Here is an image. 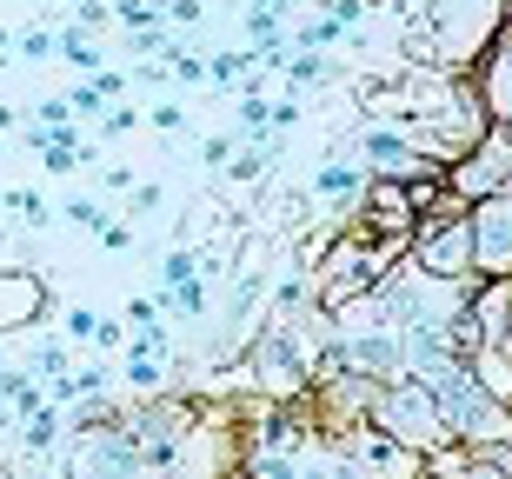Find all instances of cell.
Wrapping results in <instances>:
<instances>
[{
  "mask_svg": "<svg viewBox=\"0 0 512 479\" xmlns=\"http://www.w3.org/2000/svg\"><path fill=\"white\" fill-rule=\"evenodd\" d=\"M433 406H439V426L446 440L459 446H486V440H512V406H499L486 386L466 373V366H446L433 380Z\"/></svg>",
  "mask_w": 512,
  "mask_h": 479,
  "instance_id": "cell-1",
  "label": "cell"
},
{
  "mask_svg": "<svg viewBox=\"0 0 512 479\" xmlns=\"http://www.w3.org/2000/svg\"><path fill=\"white\" fill-rule=\"evenodd\" d=\"M366 420L380 426V433H393L399 446H413V453H426V446L446 440L439 406H433V386L413 380V373H386V380L373 386V400H366Z\"/></svg>",
  "mask_w": 512,
  "mask_h": 479,
  "instance_id": "cell-2",
  "label": "cell"
},
{
  "mask_svg": "<svg viewBox=\"0 0 512 479\" xmlns=\"http://www.w3.org/2000/svg\"><path fill=\"white\" fill-rule=\"evenodd\" d=\"M406 260L433 280H473V240H466V213H419Z\"/></svg>",
  "mask_w": 512,
  "mask_h": 479,
  "instance_id": "cell-3",
  "label": "cell"
},
{
  "mask_svg": "<svg viewBox=\"0 0 512 479\" xmlns=\"http://www.w3.org/2000/svg\"><path fill=\"white\" fill-rule=\"evenodd\" d=\"M466 240H473V280L512 273V187L466 200Z\"/></svg>",
  "mask_w": 512,
  "mask_h": 479,
  "instance_id": "cell-4",
  "label": "cell"
},
{
  "mask_svg": "<svg viewBox=\"0 0 512 479\" xmlns=\"http://www.w3.org/2000/svg\"><path fill=\"white\" fill-rule=\"evenodd\" d=\"M446 187H453L459 200H479V193L512 187V134L506 127H486L459 160H446Z\"/></svg>",
  "mask_w": 512,
  "mask_h": 479,
  "instance_id": "cell-5",
  "label": "cell"
},
{
  "mask_svg": "<svg viewBox=\"0 0 512 479\" xmlns=\"http://www.w3.org/2000/svg\"><path fill=\"white\" fill-rule=\"evenodd\" d=\"M54 313V293H47V273L7 260L0 267V333H20V326H40Z\"/></svg>",
  "mask_w": 512,
  "mask_h": 479,
  "instance_id": "cell-6",
  "label": "cell"
},
{
  "mask_svg": "<svg viewBox=\"0 0 512 479\" xmlns=\"http://www.w3.org/2000/svg\"><path fill=\"white\" fill-rule=\"evenodd\" d=\"M466 80H473V94H479V107H486V120H499V127H506V120H512V40H506V27H499V34L473 54Z\"/></svg>",
  "mask_w": 512,
  "mask_h": 479,
  "instance_id": "cell-7",
  "label": "cell"
},
{
  "mask_svg": "<svg viewBox=\"0 0 512 479\" xmlns=\"http://www.w3.org/2000/svg\"><path fill=\"white\" fill-rule=\"evenodd\" d=\"M160 313H173V320H213V273L160 287Z\"/></svg>",
  "mask_w": 512,
  "mask_h": 479,
  "instance_id": "cell-8",
  "label": "cell"
},
{
  "mask_svg": "<svg viewBox=\"0 0 512 479\" xmlns=\"http://www.w3.org/2000/svg\"><path fill=\"white\" fill-rule=\"evenodd\" d=\"M466 373H473L499 406H512V346H473V353H466Z\"/></svg>",
  "mask_w": 512,
  "mask_h": 479,
  "instance_id": "cell-9",
  "label": "cell"
},
{
  "mask_svg": "<svg viewBox=\"0 0 512 479\" xmlns=\"http://www.w3.org/2000/svg\"><path fill=\"white\" fill-rule=\"evenodd\" d=\"M360 187H366V167L360 160H326L320 173H313V200H360Z\"/></svg>",
  "mask_w": 512,
  "mask_h": 479,
  "instance_id": "cell-10",
  "label": "cell"
},
{
  "mask_svg": "<svg viewBox=\"0 0 512 479\" xmlns=\"http://www.w3.org/2000/svg\"><path fill=\"white\" fill-rule=\"evenodd\" d=\"M167 366H173V360H160V353L120 346V373H127V386H133V393H160V386H167Z\"/></svg>",
  "mask_w": 512,
  "mask_h": 479,
  "instance_id": "cell-11",
  "label": "cell"
},
{
  "mask_svg": "<svg viewBox=\"0 0 512 479\" xmlns=\"http://www.w3.org/2000/svg\"><path fill=\"white\" fill-rule=\"evenodd\" d=\"M54 54L67 60V67H80V74H94V67H107V60H100V40L87 34V27H60V34H54Z\"/></svg>",
  "mask_w": 512,
  "mask_h": 479,
  "instance_id": "cell-12",
  "label": "cell"
},
{
  "mask_svg": "<svg viewBox=\"0 0 512 479\" xmlns=\"http://www.w3.org/2000/svg\"><path fill=\"white\" fill-rule=\"evenodd\" d=\"M240 27H247V47H286V27H280V14H273L266 0H253Z\"/></svg>",
  "mask_w": 512,
  "mask_h": 479,
  "instance_id": "cell-13",
  "label": "cell"
},
{
  "mask_svg": "<svg viewBox=\"0 0 512 479\" xmlns=\"http://www.w3.org/2000/svg\"><path fill=\"white\" fill-rule=\"evenodd\" d=\"M67 346H74V340H40V346H34V366H27V373H34L40 386L60 380V373H74V353H67Z\"/></svg>",
  "mask_w": 512,
  "mask_h": 479,
  "instance_id": "cell-14",
  "label": "cell"
},
{
  "mask_svg": "<svg viewBox=\"0 0 512 479\" xmlns=\"http://www.w3.org/2000/svg\"><path fill=\"white\" fill-rule=\"evenodd\" d=\"M60 213H67L74 227H87V233H100V227H107V220H114V213L100 207L94 193H67V200H60Z\"/></svg>",
  "mask_w": 512,
  "mask_h": 479,
  "instance_id": "cell-15",
  "label": "cell"
},
{
  "mask_svg": "<svg viewBox=\"0 0 512 479\" xmlns=\"http://www.w3.org/2000/svg\"><path fill=\"white\" fill-rule=\"evenodd\" d=\"M7 213L27 220V227H47V220H54V207H47L40 193H27V187H7Z\"/></svg>",
  "mask_w": 512,
  "mask_h": 479,
  "instance_id": "cell-16",
  "label": "cell"
},
{
  "mask_svg": "<svg viewBox=\"0 0 512 479\" xmlns=\"http://www.w3.org/2000/svg\"><path fill=\"white\" fill-rule=\"evenodd\" d=\"M253 127H273V100H260V87L240 94V127L233 134H253Z\"/></svg>",
  "mask_w": 512,
  "mask_h": 479,
  "instance_id": "cell-17",
  "label": "cell"
},
{
  "mask_svg": "<svg viewBox=\"0 0 512 479\" xmlns=\"http://www.w3.org/2000/svg\"><path fill=\"white\" fill-rule=\"evenodd\" d=\"M87 340H94L100 353H120V346H127V326L107 320V313H94V333H87Z\"/></svg>",
  "mask_w": 512,
  "mask_h": 479,
  "instance_id": "cell-18",
  "label": "cell"
},
{
  "mask_svg": "<svg viewBox=\"0 0 512 479\" xmlns=\"http://www.w3.org/2000/svg\"><path fill=\"white\" fill-rule=\"evenodd\" d=\"M14 54L47 60V54H54V34H47V27H27V34H14Z\"/></svg>",
  "mask_w": 512,
  "mask_h": 479,
  "instance_id": "cell-19",
  "label": "cell"
},
{
  "mask_svg": "<svg viewBox=\"0 0 512 479\" xmlns=\"http://www.w3.org/2000/svg\"><path fill=\"white\" fill-rule=\"evenodd\" d=\"M133 127H140V114H133V107H107V114H100V134H107V140L133 134Z\"/></svg>",
  "mask_w": 512,
  "mask_h": 479,
  "instance_id": "cell-20",
  "label": "cell"
},
{
  "mask_svg": "<svg viewBox=\"0 0 512 479\" xmlns=\"http://www.w3.org/2000/svg\"><path fill=\"white\" fill-rule=\"evenodd\" d=\"M233 147H240V134H207L200 160H207V167H227V160H233Z\"/></svg>",
  "mask_w": 512,
  "mask_h": 479,
  "instance_id": "cell-21",
  "label": "cell"
},
{
  "mask_svg": "<svg viewBox=\"0 0 512 479\" xmlns=\"http://www.w3.org/2000/svg\"><path fill=\"white\" fill-rule=\"evenodd\" d=\"M153 127H160V134H180V127H187V107H180V100H160V107H153Z\"/></svg>",
  "mask_w": 512,
  "mask_h": 479,
  "instance_id": "cell-22",
  "label": "cell"
},
{
  "mask_svg": "<svg viewBox=\"0 0 512 479\" xmlns=\"http://www.w3.org/2000/svg\"><path fill=\"white\" fill-rule=\"evenodd\" d=\"M153 320H160V300H127V313H120L127 333H133V326H153Z\"/></svg>",
  "mask_w": 512,
  "mask_h": 479,
  "instance_id": "cell-23",
  "label": "cell"
},
{
  "mask_svg": "<svg viewBox=\"0 0 512 479\" xmlns=\"http://www.w3.org/2000/svg\"><path fill=\"white\" fill-rule=\"evenodd\" d=\"M100 247H107V253H127L133 247V227H127V220H107V227H100Z\"/></svg>",
  "mask_w": 512,
  "mask_h": 479,
  "instance_id": "cell-24",
  "label": "cell"
},
{
  "mask_svg": "<svg viewBox=\"0 0 512 479\" xmlns=\"http://www.w3.org/2000/svg\"><path fill=\"white\" fill-rule=\"evenodd\" d=\"M60 326H67V340H87V333H94V313H87V307H67V313H60Z\"/></svg>",
  "mask_w": 512,
  "mask_h": 479,
  "instance_id": "cell-25",
  "label": "cell"
},
{
  "mask_svg": "<svg viewBox=\"0 0 512 479\" xmlns=\"http://www.w3.org/2000/svg\"><path fill=\"white\" fill-rule=\"evenodd\" d=\"M34 120H40V127H54V120H74V114H67V100H40Z\"/></svg>",
  "mask_w": 512,
  "mask_h": 479,
  "instance_id": "cell-26",
  "label": "cell"
},
{
  "mask_svg": "<svg viewBox=\"0 0 512 479\" xmlns=\"http://www.w3.org/2000/svg\"><path fill=\"white\" fill-rule=\"evenodd\" d=\"M133 180H140V173H127V167H107V173H100V187H107V193H127Z\"/></svg>",
  "mask_w": 512,
  "mask_h": 479,
  "instance_id": "cell-27",
  "label": "cell"
},
{
  "mask_svg": "<svg viewBox=\"0 0 512 479\" xmlns=\"http://www.w3.org/2000/svg\"><path fill=\"white\" fill-rule=\"evenodd\" d=\"M7 54H14V34H7V27H0V60H7Z\"/></svg>",
  "mask_w": 512,
  "mask_h": 479,
  "instance_id": "cell-28",
  "label": "cell"
},
{
  "mask_svg": "<svg viewBox=\"0 0 512 479\" xmlns=\"http://www.w3.org/2000/svg\"><path fill=\"white\" fill-rule=\"evenodd\" d=\"M14 120H20V114H14V107H0V134H7V127H14Z\"/></svg>",
  "mask_w": 512,
  "mask_h": 479,
  "instance_id": "cell-29",
  "label": "cell"
}]
</instances>
